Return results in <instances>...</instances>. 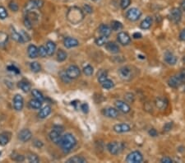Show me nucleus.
I'll return each mask as SVG.
<instances>
[{"mask_svg":"<svg viewBox=\"0 0 185 163\" xmlns=\"http://www.w3.org/2000/svg\"><path fill=\"white\" fill-rule=\"evenodd\" d=\"M160 161L163 163H172L173 162V160L171 159V158H168V157H165V158H163L161 160H160Z\"/></svg>","mask_w":185,"mask_h":163,"instance_id":"nucleus-52","label":"nucleus"},{"mask_svg":"<svg viewBox=\"0 0 185 163\" xmlns=\"http://www.w3.org/2000/svg\"><path fill=\"white\" fill-rule=\"evenodd\" d=\"M59 145L63 152L69 153L77 145V139L72 134H66L62 136Z\"/></svg>","mask_w":185,"mask_h":163,"instance_id":"nucleus-1","label":"nucleus"},{"mask_svg":"<svg viewBox=\"0 0 185 163\" xmlns=\"http://www.w3.org/2000/svg\"><path fill=\"white\" fill-rule=\"evenodd\" d=\"M63 132V127L61 125H54L52 129L51 132L49 133V139L51 140L52 143L54 144H58L59 145L60 141L62 138V133Z\"/></svg>","mask_w":185,"mask_h":163,"instance_id":"nucleus-3","label":"nucleus"},{"mask_svg":"<svg viewBox=\"0 0 185 163\" xmlns=\"http://www.w3.org/2000/svg\"><path fill=\"white\" fill-rule=\"evenodd\" d=\"M24 24H25V26H26V28L28 29H32V26H33V23L31 22V20H30L27 17H25V19H24Z\"/></svg>","mask_w":185,"mask_h":163,"instance_id":"nucleus-49","label":"nucleus"},{"mask_svg":"<svg viewBox=\"0 0 185 163\" xmlns=\"http://www.w3.org/2000/svg\"><path fill=\"white\" fill-rule=\"evenodd\" d=\"M24 106V99L20 94L15 95L13 97V107L17 111H21Z\"/></svg>","mask_w":185,"mask_h":163,"instance_id":"nucleus-11","label":"nucleus"},{"mask_svg":"<svg viewBox=\"0 0 185 163\" xmlns=\"http://www.w3.org/2000/svg\"><path fill=\"white\" fill-rule=\"evenodd\" d=\"M165 62L170 65H174L177 63V58L174 54L170 52H166L165 54Z\"/></svg>","mask_w":185,"mask_h":163,"instance_id":"nucleus-22","label":"nucleus"},{"mask_svg":"<svg viewBox=\"0 0 185 163\" xmlns=\"http://www.w3.org/2000/svg\"><path fill=\"white\" fill-rule=\"evenodd\" d=\"M67 17L70 22H72V24H77L81 21H82L84 14H83V12L79 8L72 7L68 12Z\"/></svg>","mask_w":185,"mask_h":163,"instance_id":"nucleus-2","label":"nucleus"},{"mask_svg":"<svg viewBox=\"0 0 185 163\" xmlns=\"http://www.w3.org/2000/svg\"><path fill=\"white\" fill-rule=\"evenodd\" d=\"M10 32H11V37L12 38L13 40H16L17 42H19V43H22V44L24 43L21 34L19 32H17L12 26L10 27Z\"/></svg>","mask_w":185,"mask_h":163,"instance_id":"nucleus-24","label":"nucleus"},{"mask_svg":"<svg viewBox=\"0 0 185 163\" xmlns=\"http://www.w3.org/2000/svg\"><path fill=\"white\" fill-rule=\"evenodd\" d=\"M32 96L34 97L35 99H37V100H40V101H44V100H45V97H44L42 93H41L39 90H37V89H33L32 91Z\"/></svg>","mask_w":185,"mask_h":163,"instance_id":"nucleus-33","label":"nucleus"},{"mask_svg":"<svg viewBox=\"0 0 185 163\" xmlns=\"http://www.w3.org/2000/svg\"><path fill=\"white\" fill-rule=\"evenodd\" d=\"M30 67H31V69L34 73H38V72H40L41 70V66L38 62H32V63H31Z\"/></svg>","mask_w":185,"mask_h":163,"instance_id":"nucleus-40","label":"nucleus"},{"mask_svg":"<svg viewBox=\"0 0 185 163\" xmlns=\"http://www.w3.org/2000/svg\"><path fill=\"white\" fill-rule=\"evenodd\" d=\"M181 8L185 11V0H182L181 2Z\"/></svg>","mask_w":185,"mask_h":163,"instance_id":"nucleus-58","label":"nucleus"},{"mask_svg":"<svg viewBox=\"0 0 185 163\" xmlns=\"http://www.w3.org/2000/svg\"><path fill=\"white\" fill-rule=\"evenodd\" d=\"M83 8H84V11H85L86 13H91V12H92V8H91V6L86 4V5H84Z\"/></svg>","mask_w":185,"mask_h":163,"instance_id":"nucleus-51","label":"nucleus"},{"mask_svg":"<svg viewBox=\"0 0 185 163\" xmlns=\"http://www.w3.org/2000/svg\"><path fill=\"white\" fill-rule=\"evenodd\" d=\"M115 106H116V109L118 110L123 112V113H128L131 110V108L127 102L123 101V100H116L115 103H114Z\"/></svg>","mask_w":185,"mask_h":163,"instance_id":"nucleus-12","label":"nucleus"},{"mask_svg":"<svg viewBox=\"0 0 185 163\" xmlns=\"http://www.w3.org/2000/svg\"><path fill=\"white\" fill-rule=\"evenodd\" d=\"M9 36L4 32H0V48H4L8 42Z\"/></svg>","mask_w":185,"mask_h":163,"instance_id":"nucleus-29","label":"nucleus"},{"mask_svg":"<svg viewBox=\"0 0 185 163\" xmlns=\"http://www.w3.org/2000/svg\"><path fill=\"white\" fill-rule=\"evenodd\" d=\"M101 85H102L103 88L107 89V90L111 89L112 87H114V82L112 80H110V79H108V78H107L105 82H103V83H101Z\"/></svg>","mask_w":185,"mask_h":163,"instance_id":"nucleus-37","label":"nucleus"},{"mask_svg":"<svg viewBox=\"0 0 185 163\" xmlns=\"http://www.w3.org/2000/svg\"><path fill=\"white\" fill-rule=\"evenodd\" d=\"M11 139V134L9 132H3L0 134V145L6 146Z\"/></svg>","mask_w":185,"mask_h":163,"instance_id":"nucleus-19","label":"nucleus"},{"mask_svg":"<svg viewBox=\"0 0 185 163\" xmlns=\"http://www.w3.org/2000/svg\"><path fill=\"white\" fill-rule=\"evenodd\" d=\"M60 77H61V79L63 80V83H69L71 82V78H69V77H68V75L66 74V72H61L60 73Z\"/></svg>","mask_w":185,"mask_h":163,"instance_id":"nucleus-46","label":"nucleus"},{"mask_svg":"<svg viewBox=\"0 0 185 163\" xmlns=\"http://www.w3.org/2000/svg\"><path fill=\"white\" fill-rule=\"evenodd\" d=\"M66 74L71 79H76L81 75V70L76 65L69 66L68 69H66Z\"/></svg>","mask_w":185,"mask_h":163,"instance_id":"nucleus-9","label":"nucleus"},{"mask_svg":"<svg viewBox=\"0 0 185 163\" xmlns=\"http://www.w3.org/2000/svg\"><path fill=\"white\" fill-rule=\"evenodd\" d=\"M7 17H8V12H7L4 7L0 6V19L4 20Z\"/></svg>","mask_w":185,"mask_h":163,"instance_id":"nucleus-44","label":"nucleus"},{"mask_svg":"<svg viewBox=\"0 0 185 163\" xmlns=\"http://www.w3.org/2000/svg\"><path fill=\"white\" fill-rule=\"evenodd\" d=\"M142 16V12L137 8H132L128 11H127L126 17L131 22H135L139 19Z\"/></svg>","mask_w":185,"mask_h":163,"instance_id":"nucleus-8","label":"nucleus"},{"mask_svg":"<svg viewBox=\"0 0 185 163\" xmlns=\"http://www.w3.org/2000/svg\"><path fill=\"white\" fill-rule=\"evenodd\" d=\"M106 48L109 52L112 54H117L119 52V47L114 42H106Z\"/></svg>","mask_w":185,"mask_h":163,"instance_id":"nucleus-21","label":"nucleus"},{"mask_svg":"<svg viewBox=\"0 0 185 163\" xmlns=\"http://www.w3.org/2000/svg\"><path fill=\"white\" fill-rule=\"evenodd\" d=\"M133 37L134 39H141V38L143 37V36H142V34L139 33V32H135V33L133 35Z\"/></svg>","mask_w":185,"mask_h":163,"instance_id":"nucleus-56","label":"nucleus"},{"mask_svg":"<svg viewBox=\"0 0 185 163\" xmlns=\"http://www.w3.org/2000/svg\"><path fill=\"white\" fill-rule=\"evenodd\" d=\"M156 107L160 110H165L167 106H168V101L165 98L163 97H157L156 100Z\"/></svg>","mask_w":185,"mask_h":163,"instance_id":"nucleus-26","label":"nucleus"},{"mask_svg":"<svg viewBox=\"0 0 185 163\" xmlns=\"http://www.w3.org/2000/svg\"><path fill=\"white\" fill-rule=\"evenodd\" d=\"M29 106H30V108L34 109V110H39L42 106V101L37 100V99H32L29 101Z\"/></svg>","mask_w":185,"mask_h":163,"instance_id":"nucleus-31","label":"nucleus"},{"mask_svg":"<svg viewBox=\"0 0 185 163\" xmlns=\"http://www.w3.org/2000/svg\"><path fill=\"white\" fill-rule=\"evenodd\" d=\"M117 40L123 46H128V44L131 41V38L129 36V35L126 32H119L118 36H117Z\"/></svg>","mask_w":185,"mask_h":163,"instance_id":"nucleus-13","label":"nucleus"},{"mask_svg":"<svg viewBox=\"0 0 185 163\" xmlns=\"http://www.w3.org/2000/svg\"><path fill=\"white\" fill-rule=\"evenodd\" d=\"M63 44H64V46H65L66 48L70 49V48L77 47V46L79 45V42H78V40H76L75 38L67 37L63 40Z\"/></svg>","mask_w":185,"mask_h":163,"instance_id":"nucleus-18","label":"nucleus"},{"mask_svg":"<svg viewBox=\"0 0 185 163\" xmlns=\"http://www.w3.org/2000/svg\"><path fill=\"white\" fill-rule=\"evenodd\" d=\"M43 5H44L43 0H30L25 6L24 12H25V13H27L29 12L35 11V9L42 8Z\"/></svg>","mask_w":185,"mask_h":163,"instance_id":"nucleus-5","label":"nucleus"},{"mask_svg":"<svg viewBox=\"0 0 185 163\" xmlns=\"http://www.w3.org/2000/svg\"><path fill=\"white\" fill-rule=\"evenodd\" d=\"M83 73H84V74L85 75L90 77V76H91V75L93 74V73H94V69H93L92 66L86 65V67H84V69H83Z\"/></svg>","mask_w":185,"mask_h":163,"instance_id":"nucleus-39","label":"nucleus"},{"mask_svg":"<svg viewBox=\"0 0 185 163\" xmlns=\"http://www.w3.org/2000/svg\"><path fill=\"white\" fill-rule=\"evenodd\" d=\"M103 115H105L108 118H113L115 119L119 116V110L117 109L112 108V107H108L102 110Z\"/></svg>","mask_w":185,"mask_h":163,"instance_id":"nucleus-16","label":"nucleus"},{"mask_svg":"<svg viewBox=\"0 0 185 163\" xmlns=\"http://www.w3.org/2000/svg\"><path fill=\"white\" fill-rule=\"evenodd\" d=\"M11 158L15 161H18V162H22L23 161L25 160V158L23 157L22 155H20L17 153V152H13L11 155Z\"/></svg>","mask_w":185,"mask_h":163,"instance_id":"nucleus-38","label":"nucleus"},{"mask_svg":"<svg viewBox=\"0 0 185 163\" xmlns=\"http://www.w3.org/2000/svg\"><path fill=\"white\" fill-rule=\"evenodd\" d=\"M99 32H100V36L109 37L111 34V28L106 24H101L99 26Z\"/></svg>","mask_w":185,"mask_h":163,"instance_id":"nucleus-20","label":"nucleus"},{"mask_svg":"<svg viewBox=\"0 0 185 163\" xmlns=\"http://www.w3.org/2000/svg\"><path fill=\"white\" fill-rule=\"evenodd\" d=\"M46 50H47V54L49 56H52L54 55L56 50V45L54 42L51 41V40H49L47 44H46Z\"/></svg>","mask_w":185,"mask_h":163,"instance_id":"nucleus-27","label":"nucleus"},{"mask_svg":"<svg viewBox=\"0 0 185 163\" xmlns=\"http://www.w3.org/2000/svg\"><path fill=\"white\" fill-rule=\"evenodd\" d=\"M38 55L41 58H45L46 57V55H48L47 50H46V48L45 46H41L38 48Z\"/></svg>","mask_w":185,"mask_h":163,"instance_id":"nucleus-42","label":"nucleus"},{"mask_svg":"<svg viewBox=\"0 0 185 163\" xmlns=\"http://www.w3.org/2000/svg\"><path fill=\"white\" fill-rule=\"evenodd\" d=\"M180 39L183 41H185V28L182 30V32L180 34Z\"/></svg>","mask_w":185,"mask_h":163,"instance_id":"nucleus-55","label":"nucleus"},{"mask_svg":"<svg viewBox=\"0 0 185 163\" xmlns=\"http://www.w3.org/2000/svg\"><path fill=\"white\" fill-rule=\"evenodd\" d=\"M152 22H153L152 17H146L145 19L141 22V24H140V27L142 29H143V30H147V29L150 28L151 26V25H152Z\"/></svg>","mask_w":185,"mask_h":163,"instance_id":"nucleus-28","label":"nucleus"},{"mask_svg":"<svg viewBox=\"0 0 185 163\" xmlns=\"http://www.w3.org/2000/svg\"><path fill=\"white\" fill-rule=\"evenodd\" d=\"M18 87L24 92H29L31 91V85L26 81L22 80L18 83Z\"/></svg>","mask_w":185,"mask_h":163,"instance_id":"nucleus-30","label":"nucleus"},{"mask_svg":"<svg viewBox=\"0 0 185 163\" xmlns=\"http://www.w3.org/2000/svg\"><path fill=\"white\" fill-rule=\"evenodd\" d=\"M131 3V0H121L120 1V7L122 9H126L128 8L129 5Z\"/></svg>","mask_w":185,"mask_h":163,"instance_id":"nucleus-47","label":"nucleus"},{"mask_svg":"<svg viewBox=\"0 0 185 163\" xmlns=\"http://www.w3.org/2000/svg\"><path fill=\"white\" fill-rule=\"evenodd\" d=\"M181 17H182L181 9L178 8H174L171 9V11L170 12V19L173 22L179 23L181 20Z\"/></svg>","mask_w":185,"mask_h":163,"instance_id":"nucleus-10","label":"nucleus"},{"mask_svg":"<svg viewBox=\"0 0 185 163\" xmlns=\"http://www.w3.org/2000/svg\"><path fill=\"white\" fill-rule=\"evenodd\" d=\"M130 130H131V128L127 124H115L114 126V131L118 133V134L127 133Z\"/></svg>","mask_w":185,"mask_h":163,"instance_id":"nucleus-17","label":"nucleus"},{"mask_svg":"<svg viewBox=\"0 0 185 163\" xmlns=\"http://www.w3.org/2000/svg\"><path fill=\"white\" fill-rule=\"evenodd\" d=\"M143 161V156L139 151H133L130 152L126 158V161L128 163H141Z\"/></svg>","mask_w":185,"mask_h":163,"instance_id":"nucleus-7","label":"nucleus"},{"mask_svg":"<svg viewBox=\"0 0 185 163\" xmlns=\"http://www.w3.org/2000/svg\"><path fill=\"white\" fill-rule=\"evenodd\" d=\"M27 159H28L30 162L32 163H38L40 161V158H38V156L35 154H33V153L29 154V156L27 157Z\"/></svg>","mask_w":185,"mask_h":163,"instance_id":"nucleus-43","label":"nucleus"},{"mask_svg":"<svg viewBox=\"0 0 185 163\" xmlns=\"http://www.w3.org/2000/svg\"><path fill=\"white\" fill-rule=\"evenodd\" d=\"M8 69L10 71L16 72L17 73H20V71H19V70H18L17 68H15L14 66H9V67H8Z\"/></svg>","mask_w":185,"mask_h":163,"instance_id":"nucleus-57","label":"nucleus"},{"mask_svg":"<svg viewBox=\"0 0 185 163\" xmlns=\"http://www.w3.org/2000/svg\"><path fill=\"white\" fill-rule=\"evenodd\" d=\"M67 162L69 163H85L86 162V160L82 157H79V156H75L72 158H69V160L67 161Z\"/></svg>","mask_w":185,"mask_h":163,"instance_id":"nucleus-32","label":"nucleus"},{"mask_svg":"<svg viewBox=\"0 0 185 163\" xmlns=\"http://www.w3.org/2000/svg\"><path fill=\"white\" fill-rule=\"evenodd\" d=\"M123 143L119 142H111L107 145V149L112 155H118L123 150Z\"/></svg>","mask_w":185,"mask_h":163,"instance_id":"nucleus-4","label":"nucleus"},{"mask_svg":"<svg viewBox=\"0 0 185 163\" xmlns=\"http://www.w3.org/2000/svg\"><path fill=\"white\" fill-rule=\"evenodd\" d=\"M1 153H2V152H0V155H1Z\"/></svg>","mask_w":185,"mask_h":163,"instance_id":"nucleus-59","label":"nucleus"},{"mask_svg":"<svg viewBox=\"0 0 185 163\" xmlns=\"http://www.w3.org/2000/svg\"><path fill=\"white\" fill-rule=\"evenodd\" d=\"M149 134L151 135V136H152V137H156L157 134H158V133H157V131L155 129H151L149 130Z\"/></svg>","mask_w":185,"mask_h":163,"instance_id":"nucleus-54","label":"nucleus"},{"mask_svg":"<svg viewBox=\"0 0 185 163\" xmlns=\"http://www.w3.org/2000/svg\"><path fill=\"white\" fill-rule=\"evenodd\" d=\"M184 85H185V83H184Z\"/></svg>","mask_w":185,"mask_h":163,"instance_id":"nucleus-60","label":"nucleus"},{"mask_svg":"<svg viewBox=\"0 0 185 163\" xmlns=\"http://www.w3.org/2000/svg\"><path fill=\"white\" fill-rule=\"evenodd\" d=\"M81 109H82V110L84 113H87V112L89 111V106L86 103L82 104V105L81 106Z\"/></svg>","mask_w":185,"mask_h":163,"instance_id":"nucleus-50","label":"nucleus"},{"mask_svg":"<svg viewBox=\"0 0 185 163\" xmlns=\"http://www.w3.org/2000/svg\"><path fill=\"white\" fill-rule=\"evenodd\" d=\"M119 75L120 78L123 81H129L131 80L133 74V70L131 68H129L128 66H124L119 69Z\"/></svg>","mask_w":185,"mask_h":163,"instance_id":"nucleus-6","label":"nucleus"},{"mask_svg":"<svg viewBox=\"0 0 185 163\" xmlns=\"http://www.w3.org/2000/svg\"><path fill=\"white\" fill-rule=\"evenodd\" d=\"M27 54H28L29 58L35 59L38 57V48L34 45H30L27 49Z\"/></svg>","mask_w":185,"mask_h":163,"instance_id":"nucleus-25","label":"nucleus"},{"mask_svg":"<svg viewBox=\"0 0 185 163\" xmlns=\"http://www.w3.org/2000/svg\"><path fill=\"white\" fill-rule=\"evenodd\" d=\"M32 138V132L30 131L29 129H24L22 130H21L18 134V138L20 139L22 142H28L29 140H31V138Z\"/></svg>","mask_w":185,"mask_h":163,"instance_id":"nucleus-14","label":"nucleus"},{"mask_svg":"<svg viewBox=\"0 0 185 163\" xmlns=\"http://www.w3.org/2000/svg\"><path fill=\"white\" fill-rule=\"evenodd\" d=\"M51 113V107L49 106H45V107L40 109V112L38 114V116L40 119H45L46 117H48L49 115Z\"/></svg>","mask_w":185,"mask_h":163,"instance_id":"nucleus-23","label":"nucleus"},{"mask_svg":"<svg viewBox=\"0 0 185 163\" xmlns=\"http://www.w3.org/2000/svg\"><path fill=\"white\" fill-rule=\"evenodd\" d=\"M21 36H22V38L23 40V42L25 43V42H28L29 40H31V38H30V36L28 35V33L26 32H25L24 30H22L20 32Z\"/></svg>","mask_w":185,"mask_h":163,"instance_id":"nucleus-45","label":"nucleus"},{"mask_svg":"<svg viewBox=\"0 0 185 163\" xmlns=\"http://www.w3.org/2000/svg\"><path fill=\"white\" fill-rule=\"evenodd\" d=\"M172 125H173L172 122L165 124V126H164V130H165V131H169V130H170L171 128H172Z\"/></svg>","mask_w":185,"mask_h":163,"instance_id":"nucleus-53","label":"nucleus"},{"mask_svg":"<svg viewBox=\"0 0 185 163\" xmlns=\"http://www.w3.org/2000/svg\"><path fill=\"white\" fill-rule=\"evenodd\" d=\"M107 77H108V73L106 70H100V73H98V81L100 84L107 79Z\"/></svg>","mask_w":185,"mask_h":163,"instance_id":"nucleus-35","label":"nucleus"},{"mask_svg":"<svg viewBox=\"0 0 185 163\" xmlns=\"http://www.w3.org/2000/svg\"><path fill=\"white\" fill-rule=\"evenodd\" d=\"M168 84L169 86L173 87V88H177L180 86L183 85V83L181 79H180V76L178 74L174 75V76H172L169 78L168 80Z\"/></svg>","mask_w":185,"mask_h":163,"instance_id":"nucleus-15","label":"nucleus"},{"mask_svg":"<svg viewBox=\"0 0 185 163\" xmlns=\"http://www.w3.org/2000/svg\"><path fill=\"white\" fill-rule=\"evenodd\" d=\"M123 29L122 23L119 22V21H113L111 22V30H113L114 32L117 31H120Z\"/></svg>","mask_w":185,"mask_h":163,"instance_id":"nucleus-36","label":"nucleus"},{"mask_svg":"<svg viewBox=\"0 0 185 163\" xmlns=\"http://www.w3.org/2000/svg\"><path fill=\"white\" fill-rule=\"evenodd\" d=\"M68 57V54L63 49H59L57 52V60L59 62H63Z\"/></svg>","mask_w":185,"mask_h":163,"instance_id":"nucleus-34","label":"nucleus"},{"mask_svg":"<svg viewBox=\"0 0 185 163\" xmlns=\"http://www.w3.org/2000/svg\"><path fill=\"white\" fill-rule=\"evenodd\" d=\"M8 8L11 9L12 12H17L18 11V4H17L16 2L14 1H11L10 3H8Z\"/></svg>","mask_w":185,"mask_h":163,"instance_id":"nucleus-48","label":"nucleus"},{"mask_svg":"<svg viewBox=\"0 0 185 163\" xmlns=\"http://www.w3.org/2000/svg\"><path fill=\"white\" fill-rule=\"evenodd\" d=\"M107 38L108 37H106V36H100V37H98L96 40V44L97 46H104V45L106 44V42H107Z\"/></svg>","mask_w":185,"mask_h":163,"instance_id":"nucleus-41","label":"nucleus"}]
</instances>
